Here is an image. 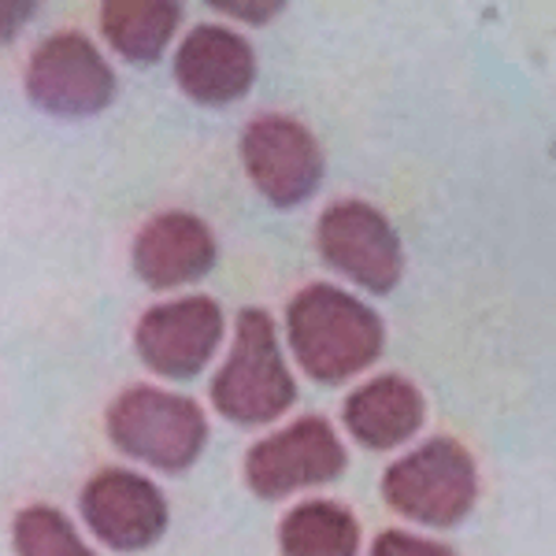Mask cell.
Returning <instances> with one entry per match:
<instances>
[{
	"mask_svg": "<svg viewBox=\"0 0 556 556\" xmlns=\"http://www.w3.org/2000/svg\"><path fill=\"white\" fill-rule=\"evenodd\" d=\"M286 330H290V349L304 367L323 386H342L345 379L361 375L382 356L386 327L379 312L356 301L353 293L338 286H308L286 308Z\"/></svg>",
	"mask_w": 556,
	"mask_h": 556,
	"instance_id": "obj_1",
	"label": "cell"
},
{
	"mask_svg": "<svg viewBox=\"0 0 556 556\" xmlns=\"http://www.w3.org/2000/svg\"><path fill=\"white\" fill-rule=\"evenodd\" d=\"M293 401L298 382L278 349L275 319L264 308H245L238 316L235 349L212 379V405L230 424L260 427L282 416Z\"/></svg>",
	"mask_w": 556,
	"mask_h": 556,
	"instance_id": "obj_2",
	"label": "cell"
},
{
	"mask_svg": "<svg viewBox=\"0 0 556 556\" xmlns=\"http://www.w3.org/2000/svg\"><path fill=\"white\" fill-rule=\"evenodd\" d=\"M108 438L134 460L178 475L193 468L208 445V419L193 397H178L156 386H134L108 408Z\"/></svg>",
	"mask_w": 556,
	"mask_h": 556,
	"instance_id": "obj_3",
	"label": "cell"
},
{
	"mask_svg": "<svg viewBox=\"0 0 556 556\" xmlns=\"http://www.w3.org/2000/svg\"><path fill=\"white\" fill-rule=\"evenodd\" d=\"M382 493L393 513L424 527H456L479 497V471L471 453L453 438H430L401 456L382 475Z\"/></svg>",
	"mask_w": 556,
	"mask_h": 556,
	"instance_id": "obj_4",
	"label": "cell"
},
{
	"mask_svg": "<svg viewBox=\"0 0 556 556\" xmlns=\"http://www.w3.org/2000/svg\"><path fill=\"white\" fill-rule=\"evenodd\" d=\"M316 245L338 275H345L367 293H379V298L397 290L401 275H405L397 230L367 201L330 204L319 215Z\"/></svg>",
	"mask_w": 556,
	"mask_h": 556,
	"instance_id": "obj_5",
	"label": "cell"
},
{
	"mask_svg": "<svg viewBox=\"0 0 556 556\" xmlns=\"http://www.w3.org/2000/svg\"><path fill=\"white\" fill-rule=\"evenodd\" d=\"M26 97L49 115L83 119L112 104L115 71L86 34H52L26 67Z\"/></svg>",
	"mask_w": 556,
	"mask_h": 556,
	"instance_id": "obj_6",
	"label": "cell"
},
{
	"mask_svg": "<svg viewBox=\"0 0 556 556\" xmlns=\"http://www.w3.org/2000/svg\"><path fill=\"white\" fill-rule=\"evenodd\" d=\"M349 453L334 427L319 416L298 419L278 434L256 442L245 456V482L256 497L278 501L298 490L334 482L345 471Z\"/></svg>",
	"mask_w": 556,
	"mask_h": 556,
	"instance_id": "obj_7",
	"label": "cell"
},
{
	"mask_svg": "<svg viewBox=\"0 0 556 556\" xmlns=\"http://www.w3.org/2000/svg\"><path fill=\"white\" fill-rule=\"evenodd\" d=\"M241 160L253 186L275 208L304 204L323 182V149L290 115H260L241 138Z\"/></svg>",
	"mask_w": 556,
	"mask_h": 556,
	"instance_id": "obj_8",
	"label": "cell"
},
{
	"mask_svg": "<svg viewBox=\"0 0 556 556\" xmlns=\"http://www.w3.org/2000/svg\"><path fill=\"white\" fill-rule=\"evenodd\" d=\"M223 342V308L212 298H178L141 316L134 345L149 371L190 382L208 367Z\"/></svg>",
	"mask_w": 556,
	"mask_h": 556,
	"instance_id": "obj_9",
	"label": "cell"
},
{
	"mask_svg": "<svg viewBox=\"0 0 556 556\" xmlns=\"http://www.w3.org/2000/svg\"><path fill=\"white\" fill-rule=\"evenodd\" d=\"M78 505L89 531L115 553H141L167 531V501L146 475L123 468L93 475Z\"/></svg>",
	"mask_w": 556,
	"mask_h": 556,
	"instance_id": "obj_10",
	"label": "cell"
},
{
	"mask_svg": "<svg viewBox=\"0 0 556 556\" xmlns=\"http://www.w3.org/2000/svg\"><path fill=\"white\" fill-rule=\"evenodd\" d=\"M175 78L186 97L197 104H235L256 83V52L241 34L227 26H193L186 41L178 45Z\"/></svg>",
	"mask_w": 556,
	"mask_h": 556,
	"instance_id": "obj_11",
	"label": "cell"
},
{
	"mask_svg": "<svg viewBox=\"0 0 556 556\" xmlns=\"http://www.w3.org/2000/svg\"><path fill=\"white\" fill-rule=\"evenodd\" d=\"M215 267V238L208 223L190 212H164L134 238V271L152 290H175Z\"/></svg>",
	"mask_w": 556,
	"mask_h": 556,
	"instance_id": "obj_12",
	"label": "cell"
},
{
	"mask_svg": "<svg viewBox=\"0 0 556 556\" xmlns=\"http://www.w3.org/2000/svg\"><path fill=\"white\" fill-rule=\"evenodd\" d=\"M345 427L367 450H393L408 442L427 419L424 393L405 375H379L345 401Z\"/></svg>",
	"mask_w": 556,
	"mask_h": 556,
	"instance_id": "obj_13",
	"label": "cell"
},
{
	"mask_svg": "<svg viewBox=\"0 0 556 556\" xmlns=\"http://www.w3.org/2000/svg\"><path fill=\"white\" fill-rule=\"evenodd\" d=\"M182 8L172 0H108L101 8V30L108 45L130 64H156L172 45Z\"/></svg>",
	"mask_w": 556,
	"mask_h": 556,
	"instance_id": "obj_14",
	"label": "cell"
},
{
	"mask_svg": "<svg viewBox=\"0 0 556 556\" xmlns=\"http://www.w3.org/2000/svg\"><path fill=\"white\" fill-rule=\"evenodd\" d=\"M278 545H282V556H356L361 523L345 505L304 501L282 519Z\"/></svg>",
	"mask_w": 556,
	"mask_h": 556,
	"instance_id": "obj_15",
	"label": "cell"
},
{
	"mask_svg": "<svg viewBox=\"0 0 556 556\" xmlns=\"http://www.w3.org/2000/svg\"><path fill=\"white\" fill-rule=\"evenodd\" d=\"M15 553L20 556H93L67 516L49 505L23 508L15 516Z\"/></svg>",
	"mask_w": 556,
	"mask_h": 556,
	"instance_id": "obj_16",
	"label": "cell"
},
{
	"mask_svg": "<svg viewBox=\"0 0 556 556\" xmlns=\"http://www.w3.org/2000/svg\"><path fill=\"white\" fill-rule=\"evenodd\" d=\"M371 556H456V553L438 542H427V538H416L405 531H386L375 538Z\"/></svg>",
	"mask_w": 556,
	"mask_h": 556,
	"instance_id": "obj_17",
	"label": "cell"
},
{
	"mask_svg": "<svg viewBox=\"0 0 556 556\" xmlns=\"http://www.w3.org/2000/svg\"><path fill=\"white\" fill-rule=\"evenodd\" d=\"M38 4H26V0H0V41H12L26 23L34 20Z\"/></svg>",
	"mask_w": 556,
	"mask_h": 556,
	"instance_id": "obj_18",
	"label": "cell"
},
{
	"mask_svg": "<svg viewBox=\"0 0 556 556\" xmlns=\"http://www.w3.org/2000/svg\"><path fill=\"white\" fill-rule=\"evenodd\" d=\"M212 8L223 15H230V20H245L253 26H264V23H271L286 4H278V0L275 4H245V0H241V4H212Z\"/></svg>",
	"mask_w": 556,
	"mask_h": 556,
	"instance_id": "obj_19",
	"label": "cell"
}]
</instances>
